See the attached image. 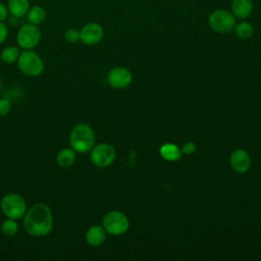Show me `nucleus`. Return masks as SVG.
<instances>
[{
	"mask_svg": "<svg viewBox=\"0 0 261 261\" xmlns=\"http://www.w3.org/2000/svg\"><path fill=\"white\" fill-rule=\"evenodd\" d=\"M23 226L27 232L33 237L47 236L53 227V216L50 208L44 203L33 205L24 214Z\"/></svg>",
	"mask_w": 261,
	"mask_h": 261,
	"instance_id": "obj_1",
	"label": "nucleus"
},
{
	"mask_svg": "<svg viewBox=\"0 0 261 261\" xmlns=\"http://www.w3.org/2000/svg\"><path fill=\"white\" fill-rule=\"evenodd\" d=\"M95 143V133L87 123L75 124L69 133L70 147L79 153L90 151Z\"/></svg>",
	"mask_w": 261,
	"mask_h": 261,
	"instance_id": "obj_2",
	"label": "nucleus"
},
{
	"mask_svg": "<svg viewBox=\"0 0 261 261\" xmlns=\"http://www.w3.org/2000/svg\"><path fill=\"white\" fill-rule=\"evenodd\" d=\"M18 69L28 76H38L44 70V62L33 49H23L17 59Z\"/></svg>",
	"mask_w": 261,
	"mask_h": 261,
	"instance_id": "obj_3",
	"label": "nucleus"
},
{
	"mask_svg": "<svg viewBox=\"0 0 261 261\" xmlns=\"http://www.w3.org/2000/svg\"><path fill=\"white\" fill-rule=\"evenodd\" d=\"M1 210L7 218L19 219L27 212V203L24 199L15 193H9L2 197L0 203Z\"/></svg>",
	"mask_w": 261,
	"mask_h": 261,
	"instance_id": "obj_4",
	"label": "nucleus"
},
{
	"mask_svg": "<svg viewBox=\"0 0 261 261\" xmlns=\"http://www.w3.org/2000/svg\"><path fill=\"white\" fill-rule=\"evenodd\" d=\"M42 33L38 25L31 22L20 27L16 34L17 45L22 49H34L41 41Z\"/></svg>",
	"mask_w": 261,
	"mask_h": 261,
	"instance_id": "obj_5",
	"label": "nucleus"
},
{
	"mask_svg": "<svg viewBox=\"0 0 261 261\" xmlns=\"http://www.w3.org/2000/svg\"><path fill=\"white\" fill-rule=\"evenodd\" d=\"M103 227L105 228L106 232L110 234L119 236L124 233L129 226L128 219L126 215H124L120 211H109L103 217Z\"/></svg>",
	"mask_w": 261,
	"mask_h": 261,
	"instance_id": "obj_6",
	"label": "nucleus"
},
{
	"mask_svg": "<svg viewBox=\"0 0 261 261\" xmlns=\"http://www.w3.org/2000/svg\"><path fill=\"white\" fill-rule=\"evenodd\" d=\"M208 23L217 33H228L234 28L236 19L231 12L224 9H217L209 15Z\"/></svg>",
	"mask_w": 261,
	"mask_h": 261,
	"instance_id": "obj_7",
	"label": "nucleus"
},
{
	"mask_svg": "<svg viewBox=\"0 0 261 261\" xmlns=\"http://www.w3.org/2000/svg\"><path fill=\"white\" fill-rule=\"evenodd\" d=\"M90 151V159L92 163L98 167H107L112 164L115 159V150L107 143L93 146Z\"/></svg>",
	"mask_w": 261,
	"mask_h": 261,
	"instance_id": "obj_8",
	"label": "nucleus"
},
{
	"mask_svg": "<svg viewBox=\"0 0 261 261\" xmlns=\"http://www.w3.org/2000/svg\"><path fill=\"white\" fill-rule=\"evenodd\" d=\"M103 37V29L97 22H89L80 31V41L84 44L92 46L101 41Z\"/></svg>",
	"mask_w": 261,
	"mask_h": 261,
	"instance_id": "obj_9",
	"label": "nucleus"
},
{
	"mask_svg": "<svg viewBox=\"0 0 261 261\" xmlns=\"http://www.w3.org/2000/svg\"><path fill=\"white\" fill-rule=\"evenodd\" d=\"M107 82L113 88L122 89L130 84L132 73L125 67L117 66L109 70L107 73Z\"/></svg>",
	"mask_w": 261,
	"mask_h": 261,
	"instance_id": "obj_10",
	"label": "nucleus"
},
{
	"mask_svg": "<svg viewBox=\"0 0 261 261\" xmlns=\"http://www.w3.org/2000/svg\"><path fill=\"white\" fill-rule=\"evenodd\" d=\"M229 162L231 168L236 172L243 173L249 169L251 165V158L246 150L237 149L231 153Z\"/></svg>",
	"mask_w": 261,
	"mask_h": 261,
	"instance_id": "obj_11",
	"label": "nucleus"
},
{
	"mask_svg": "<svg viewBox=\"0 0 261 261\" xmlns=\"http://www.w3.org/2000/svg\"><path fill=\"white\" fill-rule=\"evenodd\" d=\"M85 238L88 245L92 247H98L104 243L106 239V230L103 225L94 224L87 229Z\"/></svg>",
	"mask_w": 261,
	"mask_h": 261,
	"instance_id": "obj_12",
	"label": "nucleus"
},
{
	"mask_svg": "<svg viewBox=\"0 0 261 261\" xmlns=\"http://www.w3.org/2000/svg\"><path fill=\"white\" fill-rule=\"evenodd\" d=\"M253 9L252 0H232L231 11L232 14L239 18L248 17Z\"/></svg>",
	"mask_w": 261,
	"mask_h": 261,
	"instance_id": "obj_13",
	"label": "nucleus"
},
{
	"mask_svg": "<svg viewBox=\"0 0 261 261\" xmlns=\"http://www.w3.org/2000/svg\"><path fill=\"white\" fill-rule=\"evenodd\" d=\"M8 11L12 16L17 18L27 15L30 9V1L29 0H8L7 1Z\"/></svg>",
	"mask_w": 261,
	"mask_h": 261,
	"instance_id": "obj_14",
	"label": "nucleus"
},
{
	"mask_svg": "<svg viewBox=\"0 0 261 261\" xmlns=\"http://www.w3.org/2000/svg\"><path fill=\"white\" fill-rule=\"evenodd\" d=\"M75 161V151L72 148H63L56 155V163L60 167L71 166Z\"/></svg>",
	"mask_w": 261,
	"mask_h": 261,
	"instance_id": "obj_15",
	"label": "nucleus"
},
{
	"mask_svg": "<svg viewBox=\"0 0 261 261\" xmlns=\"http://www.w3.org/2000/svg\"><path fill=\"white\" fill-rule=\"evenodd\" d=\"M27 17L29 22L39 25L41 23H43L47 17V13L46 10L40 6V5H35L33 7H30L28 13H27Z\"/></svg>",
	"mask_w": 261,
	"mask_h": 261,
	"instance_id": "obj_16",
	"label": "nucleus"
},
{
	"mask_svg": "<svg viewBox=\"0 0 261 261\" xmlns=\"http://www.w3.org/2000/svg\"><path fill=\"white\" fill-rule=\"evenodd\" d=\"M160 155L168 161H175L181 156V150L176 145L167 143L161 146Z\"/></svg>",
	"mask_w": 261,
	"mask_h": 261,
	"instance_id": "obj_17",
	"label": "nucleus"
},
{
	"mask_svg": "<svg viewBox=\"0 0 261 261\" xmlns=\"http://www.w3.org/2000/svg\"><path fill=\"white\" fill-rule=\"evenodd\" d=\"M19 54H20V50L18 47L8 46L2 50L1 59L5 63H13L17 61Z\"/></svg>",
	"mask_w": 261,
	"mask_h": 261,
	"instance_id": "obj_18",
	"label": "nucleus"
},
{
	"mask_svg": "<svg viewBox=\"0 0 261 261\" xmlns=\"http://www.w3.org/2000/svg\"><path fill=\"white\" fill-rule=\"evenodd\" d=\"M0 229L4 236L13 237L18 231V224L15 221V219L7 218L1 223Z\"/></svg>",
	"mask_w": 261,
	"mask_h": 261,
	"instance_id": "obj_19",
	"label": "nucleus"
},
{
	"mask_svg": "<svg viewBox=\"0 0 261 261\" xmlns=\"http://www.w3.org/2000/svg\"><path fill=\"white\" fill-rule=\"evenodd\" d=\"M234 30H236L237 36L241 39H244V40L251 38L252 35H253V31H254L252 24L247 22V21H242V22L238 23L236 25Z\"/></svg>",
	"mask_w": 261,
	"mask_h": 261,
	"instance_id": "obj_20",
	"label": "nucleus"
},
{
	"mask_svg": "<svg viewBox=\"0 0 261 261\" xmlns=\"http://www.w3.org/2000/svg\"><path fill=\"white\" fill-rule=\"evenodd\" d=\"M64 39L68 43H76L77 41H80V31L73 28L66 30L64 33Z\"/></svg>",
	"mask_w": 261,
	"mask_h": 261,
	"instance_id": "obj_21",
	"label": "nucleus"
},
{
	"mask_svg": "<svg viewBox=\"0 0 261 261\" xmlns=\"http://www.w3.org/2000/svg\"><path fill=\"white\" fill-rule=\"evenodd\" d=\"M11 104L7 99H0V116H5L10 111Z\"/></svg>",
	"mask_w": 261,
	"mask_h": 261,
	"instance_id": "obj_22",
	"label": "nucleus"
},
{
	"mask_svg": "<svg viewBox=\"0 0 261 261\" xmlns=\"http://www.w3.org/2000/svg\"><path fill=\"white\" fill-rule=\"evenodd\" d=\"M8 36V28L4 21H0V44H2Z\"/></svg>",
	"mask_w": 261,
	"mask_h": 261,
	"instance_id": "obj_23",
	"label": "nucleus"
},
{
	"mask_svg": "<svg viewBox=\"0 0 261 261\" xmlns=\"http://www.w3.org/2000/svg\"><path fill=\"white\" fill-rule=\"evenodd\" d=\"M196 151V145L192 142L186 143L181 148V153H185L187 155H190Z\"/></svg>",
	"mask_w": 261,
	"mask_h": 261,
	"instance_id": "obj_24",
	"label": "nucleus"
},
{
	"mask_svg": "<svg viewBox=\"0 0 261 261\" xmlns=\"http://www.w3.org/2000/svg\"><path fill=\"white\" fill-rule=\"evenodd\" d=\"M8 7L3 2H0V21H5L8 18Z\"/></svg>",
	"mask_w": 261,
	"mask_h": 261,
	"instance_id": "obj_25",
	"label": "nucleus"
},
{
	"mask_svg": "<svg viewBox=\"0 0 261 261\" xmlns=\"http://www.w3.org/2000/svg\"><path fill=\"white\" fill-rule=\"evenodd\" d=\"M1 88H2V81H1V77H0V90H1Z\"/></svg>",
	"mask_w": 261,
	"mask_h": 261,
	"instance_id": "obj_26",
	"label": "nucleus"
}]
</instances>
